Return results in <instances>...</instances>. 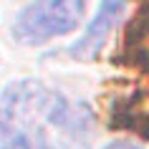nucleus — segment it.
Returning <instances> with one entry per match:
<instances>
[{"label":"nucleus","instance_id":"nucleus-1","mask_svg":"<svg viewBox=\"0 0 149 149\" xmlns=\"http://www.w3.org/2000/svg\"><path fill=\"white\" fill-rule=\"evenodd\" d=\"M40 119L51 124H63L68 119V104L33 79L13 81L3 88L0 94V136L3 139L36 126Z\"/></svg>","mask_w":149,"mask_h":149},{"label":"nucleus","instance_id":"nucleus-2","mask_svg":"<svg viewBox=\"0 0 149 149\" xmlns=\"http://www.w3.org/2000/svg\"><path fill=\"white\" fill-rule=\"evenodd\" d=\"M84 18V0H33L13 20V38L20 46H40L76 31Z\"/></svg>","mask_w":149,"mask_h":149},{"label":"nucleus","instance_id":"nucleus-3","mask_svg":"<svg viewBox=\"0 0 149 149\" xmlns=\"http://www.w3.org/2000/svg\"><path fill=\"white\" fill-rule=\"evenodd\" d=\"M121 13H124V0H101V5L96 10L94 20L88 23L86 33L76 43H71L66 48V53L76 61H94L99 51L104 48L106 38L111 36V31L116 28Z\"/></svg>","mask_w":149,"mask_h":149},{"label":"nucleus","instance_id":"nucleus-4","mask_svg":"<svg viewBox=\"0 0 149 149\" xmlns=\"http://www.w3.org/2000/svg\"><path fill=\"white\" fill-rule=\"evenodd\" d=\"M0 149H53L51 141H48L46 132L40 126H31L25 132H18L13 136H8V141Z\"/></svg>","mask_w":149,"mask_h":149},{"label":"nucleus","instance_id":"nucleus-5","mask_svg":"<svg viewBox=\"0 0 149 149\" xmlns=\"http://www.w3.org/2000/svg\"><path fill=\"white\" fill-rule=\"evenodd\" d=\"M104 149H141V147L134 144V141H126V139H116V141H109Z\"/></svg>","mask_w":149,"mask_h":149}]
</instances>
